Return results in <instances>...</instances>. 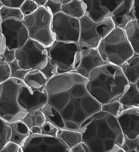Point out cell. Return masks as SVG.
<instances>
[{
	"instance_id": "obj_1",
	"label": "cell",
	"mask_w": 139,
	"mask_h": 152,
	"mask_svg": "<svg viewBox=\"0 0 139 152\" xmlns=\"http://www.w3.org/2000/svg\"><path fill=\"white\" fill-rule=\"evenodd\" d=\"M105 63L121 66L134 52L124 29L115 27L101 41L97 48Z\"/></svg>"
},
{
	"instance_id": "obj_2",
	"label": "cell",
	"mask_w": 139,
	"mask_h": 152,
	"mask_svg": "<svg viewBox=\"0 0 139 152\" xmlns=\"http://www.w3.org/2000/svg\"><path fill=\"white\" fill-rule=\"evenodd\" d=\"M23 80L10 78L0 84V118L7 123L22 120L28 112L21 107L18 97Z\"/></svg>"
},
{
	"instance_id": "obj_3",
	"label": "cell",
	"mask_w": 139,
	"mask_h": 152,
	"mask_svg": "<svg viewBox=\"0 0 139 152\" xmlns=\"http://www.w3.org/2000/svg\"><path fill=\"white\" fill-rule=\"evenodd\" d=\"M53 18L44 7H39L33 13L24 16L22 22L27 29L29 39L46 48L52 45L56 41L52 31Z\"/></svg>"
},
{
	"instance_id": "obj_4",
	"label": "cell",
	"mask_w": 139,
	"mask_h": 152,
	"mask_svg": "<svg viewBox=\"0 0 139 152\" xmlns=\"http://www.w3.org/2000/svg\"><path fill=\"white\" fill-rule=\"evenodd\" d=\"M79 20L78 44L81 49L97 48L101 41L115 27L110 17L99 23L94 22L86 15Z\"/></svg>"
},
{
	"instance_id": "obj_5",
	"label": "cell",
	"mask_w": 139,
	"mask_h": 152,
	"mask_svg": "<svg viewBox=\"0 0 139 152\" xmlns=\"http://www.w3.org/2000/svg\"><path fill=\"white\" fill-rule=\"evenodd\" d=\"M47 48L48 60L57 71V75L74 71V63L76 53L81 49L78 43H64L55 41Z\"/></svg>"
},
{
	"instance_id": "obj_6",
	"label": "cell",
	"mask_w": 139,
	"mask_h": 152,
	"mask_svg": "<svg viewBox=\"0 0 139 152\" xmlns=\"http://www.w3.org/2000/svg\"><path fill=\"white\" fill-rule=\"evenodd\" d=\"M47 48L38 42L29 39L23 47L15 50L16 59L24 70H40L47 60Z\"/></svg>"
},
{
	"instance_id": "obj_7",
	"label": "cell",
	"mask_w": 139,
	"mask_h": 152,
	"mask_svg": "<svg viewBox=\"0 0 139 152\" xmlns=\"http://www.w3.org/2000/svg\"><path fill=\"white\" fill-rule=\"evenodd\" d=\"M95 79L99 82V86L106 89L111 95L112 99L120 95L123 92L126 81L120 66L108 63L97 68Z\"/></svg>"
},
{
	"instance_id": "obj_8",
	"label": "cell",
	"mask_w": 139,
	"mask_h": 152,
	"mask_svg": "<svg viewBox=\"0 0 139 152\" xmlns=\"http://www.w3.org/2000/svg\"><path fill=\"white\" fill-rule=\"evenodd\" d=\"M51 29L56 41L78 43L80 31L78 19L60 12L53 16Z\"/></svg>"
},
{
	"instance_id": "obj_9",
	"label": "cell",
	"mask_w": 139,
	"mask_h": 152,
	"mask_svg": "<svg viewBox=\"0 0 139 152\" xmlns=\"http://www.w3.org/2000/svg\"><path fill=\"white\" fill-rule=\"evenodd\" d=\"M49 95L45 87L40 89H32L26 85L20 87L18 101L20 106L28 112L41 110L48 103Z\"/></svg>"
},
{
	"instance_id": "obj_10",
	"label": "cell",
	"mask_w": 139,
	"mask_h": 152,
	"mask_svg": "<svg viewBox=\"0 0 139 152\" xmlns=\"http://www.w3.org/2000/svg\"><path fill=\"white\" fill-rule=\"evenodd\" d=\"M1 26L6 47L10 50L22 48L29 39L27 29L22 22L7 20L2 22Z\"/></svg>"
},
{
	"instance_id": "obj_11",
	"label": "cell",
	"mask_w": 139,
	"mask_h": 152,
	"mask_svg": "<svg viewBox=\"0 0 139 152\" xmlns=\"http://www.w3.org/2000/svg\"><path fill=\"white\" fill-rule=\"evenodd\" d=\"M124 0H85L86 13L91 20L99 23L110 17Z\"/></svg>"
},
{
	"instance_id": "obj_12",
	"label": "cell",
	"mask_w": 139,
	"mask_h": 152,
	"mask_svg": "<svg viewBox=\"0 0 139 152\" xmlns=\"http://www.w3.org/2000/svg\"><path fill=\"white\" fill-rule=\"evenodd\" d=\"M115 27L124 29L127 24L137 19L134 0H124L110 15Z\"/></svg>"
},
{
	"instance_id": "obj_13",
	"label": "cell",
	"mask_w": 139,
	"mask_h": 152,
	"mask_svg": "<svg viewBox=\"0 0 139 152\" xmlns=\"http://www.w3.org/2000/svg\"><path fill=\"white\" fill-rule=\"evenodd\" d=\"M73 73L57 75L49 79L45 86L49 96L69 91L74 84Z\"/></svg>"
},
{
	"instance_id": "obj_14",
	"label": "cell",
	"mask_w": 139,
	"mask_h": 152,
	"mask_svg": "<svg viewBox=\"0 0 139 152\" xmlns=\"http://www.w3.org/2000/svg\"><path fill=\"white\" fill-rule=\"evenodd\" d=\"M77 64L74 68L75 72L78 69L81 68L89 73L92 70L102 65L104 63L99 54H94L91 49H82Z\"/></svg>"
},
{
	"instance_id": "obj_15",
	"label": "cell",
	"mask_w": 139,
	"mask_h": 152,
	"mask_svg": "<svg viewBox=\"0 0 139 152\" xmlns=\"http://www.w3.org/2000/svg\"><path fill=\"white\" fill-rule=\"evenodd\" d=\"M11 129L9 141L14 142L22 147L30 135V130L22 121L8 123Z\"/></svg>"
},
{
	"instance_id": "obj_16",
	"label": "cell",
	"mask_w": 139,
	"mask_h": 152,
	"mask_svg": "<svg viewBox=\"0 0 139 152\" xmlns=\"http://www.w3.org/2000/svg\"><path fill=\"white\" fill-rule=\"evenodd\" d=\"M121 67L129 83L135 84L139 79V54L134 53Z\"/></svg>"
},
{
	"instance_id": "obj_17",
	"label": "cell",
	"mask_w": 139,
	"mask_h": 152,
	"mask_svg": "<svg viewBox=\"0 0 139 152\" xmlns=\"http://www.w3.org/2000/svg\"><path fill=\"white\" fill-rule=\"evenodd\" d=\"M78 131L82 134L83 141L87 143L97 137V123L89 116L80 124Z\"/></svg>"
},
{
	"instance_id": "obj_18",
	"label": "cell",
	"mask_w": 139,
	"mask_h": 152,
	"mask_svg": "<svg viewBox=\"0 0 139 152\" xmlns=\"http://www.w3.org/2000/svg\"><path fill=\"white\" fill-rule=\"evenodd\" d=\"M61 12L71 17L78 19L86 13L83 0H70L66 4H62Z\"/></svg>"
},
{
	"instance_id": "obj_19",
	"label": "cell",
	"mask_w": 139,
	"mask_h": 152,
	"mask_svg": "<svg viewBox=\"0 0 139 152\" xmlns=\"http://www.w3.org/2000/svg\"><path fill=\"white\" fill-rule=\"evenodd\" d=\"M126 36L134 53L139 54V26L138 19L129 22L124 29Z\"/></svg>"
},
{
	"instance_id": "obj_20",
	"label": "cell",
	"mask_w": 139,
	"mask_h": 152,
	"mask_svg": "<svg viewBox=\"0 0 139 152\" xmlns=\"http://www.w3.org/2000/svg\"><path fill=\"white\" fill-rule=\"evenodd\" d=\"M48 80L39 70H33L25 76V83L32 89H40L45 87Z\"/></svg>"
},
{
	"instance_id": "obj_21",
	"label": "cell",
	"mask_w": 139,
	"mask_h": 152,
	"mask_svg": "<svg viewBox=\"0 0 139 152\" xmlns=\"http://www.w3.org/2000/svg\"><path fill=\"white\" fill-rule=\"evenodd\" d=\"M45 118L46 121H48L56 126L58 129H65V120L60 112L48 103L41 109Z\"/></svg>"
},
{
	"instance_id": "obj_22",
	"label": "cell",
	"mask_w": 139,
	"mask_h": 152,
	"mask_svg": "<svg viewBox=\"0 0 139 152\" xmlns=\"http://www.w3.org/2000/svg\"><path fill=\"white\" fill-rule=\"evenodd\" d=\"M56 137L62 139L68 146L69 150L83 141L82 134L78 131L58 129Z\"/></svg>"
},
{
	"instance_id": "obj_23",
	"label": "cell",
	"mask_w": 139,
	"mask_h": 152,
	"mask_svg": "<svg viewBox=\"0 0 139 152\" xmlns=\"http://www.w3.org/2000/svg\"><path fill=\"white\" fill-rule=\"evenodd\" d=\"M79 104L87 115H91L102 109V105L88 94L81 99Z\"/></svg>"
},
{
	"instance_id": "obj_24",
	"label": "cell",
	"mask_w": 139,
	"mask_h": 152,
	"mask_svg": "<svg viewBox=\"0 0 139 152\" xmlns=\"http://www.w3.org/2000/svg\"><path fill=\"white\" fill-rule=\"evenodd\" d=\"M71 99L69 91L49 96L48 103L60 112L63 110Z\"/></svg>"
},
{
	"instance_id": "obj_25",
	"label": "cell",
	"mask_w": 139,
	"mask_h": 152,
	"mask_svg": "<svg viewBox=\"0 0 139 152\" xmlns=\"http://www.w3.org/2000/svg\"><path fill=\"white\" fill-rule=\"evenodd\" d=\"M0 16L2 22L10 20L22 22L24 17L20 8H11L4 6L0 10Z\"/></svg>"
},
{
	"instance_id": "obj_26",
	"label": "cell",
	"mask_w": 139,
	"mask_h": 152,
	"mask_svg": "<svg viewBox=\"0 0 139 152\" xmlns=\"http://www.w3.org/2000/svg\"><path fill=\"white\" fill-rule=\"evenodd\" d=\"M87 93L102 105L109 103L112 99L107 91L101 86L91 88Z\"/></svg>"
},
{
	"instance_id": "obj_27",
	"label": "cell",
	"mask_w": 139,
	"mask_h": 152,
	"mask_svg": "<svg viewBox=\"0 0 139 152\" xmlns=\"http://www.w3.org/2000/svg\"><path fill=\"white\" fill-rule=\"evenodd\" d=\"M11 134L10 126L7 122L0 118V151L9 141Z\"/></svg>"
},
{
	"instance_id": "obj_28",
	"label": "cell",
	"mask_w": 139,
	"mask_h": 152,
	"mask_svg": "<svg viewBox=\"0 0 139 152\" xmlns=\"http://www.w3.org/2000/svg\"><path fill=\"white\" fill-rule=\"evenodd\" d=\"M8 64L11 70V77L18 79L23 81L27 74L29 71L33 70H24L21 68L19 66L18 61L16 59L13 61Z\"/></svg>"
},
{
	"instance_id": "obj_29",
	"label": "cell",
	"mask_w": 139,
	"mask_h": 152,
	"mask_svg": "<svg viewBox=\"0 0 139 152\" xmlns=\"http://www.w3.org/2000/svg\"><path fill=\"white\" fill-rule=\"evenodd\" d=\"M122 131L134 129L136 122L133 121L130 118L127 110L124 111L121 115L117 117Z\"/></svg>"
},
{
	"instance_id": "obj_30",
	"label": "cell",
	"mask_w": 139,
	"mask_h": 152,
	"mask_svg": "<svg viewBox=\"0 0 139 152\" xmlns=\"http://www.w3.org/2000/svg\"><path fill=\"white\" fill-rule=\"evenodd\" d=\"M101 110L106 112L116 117L124 112L119 101H113L102 105Z\"/></svg>"
},
{
	"instance_id": "obj_31",
	"label": "cell",
	"mask_w": 139,
	"mask_h": 152,
	"mask_svg": "<svg viewBox=\"0 0 139 152\" xmlns=\"http://www.w3.org/2000/svg\"><path fill=\"white\" fill-rule=\"evenodd\" d=\"M105 121L116 137L121 133L123 132L116 117L111 115H108Z\"/></svg>"
},
{
	"instance_id": "obj_32",
	"label": "cell",
	"mask_w": 139,
	"mask_h": 152,
	"mask_svg": "<svg viewBox=\"0 0 139 152\" xmlns=\"http://www.w3.org/2000/svg\"><path fill=\"white\" fill-rule=\"evenodd\" d=\"M62 0H48L44 6L53 16L61 12Z\"/></svg>"
},
{
	"instance_id": "obj_33",
	"label": "cell",
	"mask_w": 139,
	"mask_h": 152,
	"mask_svg": "<svg viewBox=\"0 0 139 152\" xmlns=\"http://www.w3.org/2000/svg\"><path fill=\"white\" fill-rule=\"evenodd\" d=\"M77 107V103L75 100L71 99L70 102L61 113L65 121L72 119Z\"/></svg>"
},
{
	"instance_id": "obj_34",
	"label": "cell",
	"mask_w": 139,
	"mask_h": 152,
	"mask_svg": "<svg viewBox=\"0 0 139 152\" xmlns=\"http://www.w3.org/2000/svg\"><path fill=\"white\" fill-rule=\"evenodd\" d=\"M11 78V70L8 63L3 59L0 60V84Z\"/></svg>"
},
{
	"instance_id": "obj_35",
	"label": "cell",
	"mask_w": 139,
	"mask_h": 152,
	"mask_svg": "<svg viewBox=\"0 0 139 152\" xmlns=\"http://www.w3.org/2000/svg\"><path fill=\"white\" fill-rule=\"evenodd\" d=\"M71 99H81L88 94L83 84H74L69 91Z\"/></svg>"
},
{
	"instance_id": "obj_36",
	"label": "cell",
	"mask_w": 139,
	"mask_h": 152,
	"mask_svg": "<svg viewBox=\"0 0 139 152\" xmlns=\"http://www.w3.org/2000/svg\"><path fill=\"white\" fill-rule=\"evenodd\" d=\"M38 7L33 0H25L20 9L24 16H25L33 13Z\"/></svg>"
},
{
	"instance_id": "obj_37",
	"label": "cell",
	"mask_w": 139,
	"mask_h": 152,
	"mask_svg": "<svg viewBox=\"0 0 139 152\" xmlns=\"http://www.w3.org/2000/svg\"><path fill=\"white\" fill-rule=\"evenodd\" d=\"M48 80L57 75V71L50 64L48 58L40 70Z\"/></svg>"
},
{
	"instance_id": "obj_38",
	"label": "cell",
	"mask_w": 139,
	"mask_h": 152,
	"mask_svg": "<svg viewBox=\"0 0 139 152\" xmlns=\"http://www.w3.org/2000/svg\"><path fill=\"white\" fill-rule=\"evenodd\" d=\"M110 132L106 121H101L97 123V136L98 138L104 140L108 138V134Z\"/></svg>"
},
{
	"instance_id": "obj_39",
	"label": "cell",
	"mask_w": 139,
	"mask_h": 152,
	"mask_svg": "<svg viewBox=\"0 0 139 152\" xmlns=\"http://www.w3.org/2000/svg\"><path fill=\"white\" fill-rule=\"evenodd\" d=\"M41 128L42 130L41 134L56 137L58 129L50 122L46 121Z\"/></svg>"
},
{
	"instance_id": "obj_40",
	"label": "cell",
	"mask_w": 139,
	"mask_h": 152,
	"mask_svg": "<svg viewBox=\"0 0 139 152\" xmlns=\"http://www.w3.org/2000/svg\"><path fill=\"white\" fill-rule=\"evenodd\" d=\"M87 143L89 147L90 151H105L103 142L102 139L95 138Z\"/></svg>"
},
{
	"instance_id": "obj_41",
	"label": "cell",
	"mask_w": 139,
	"mask_h": 152,
	"mask_svg": "<svg viewBox=\"0 0 139 152\" xmlns=\"http://www.w3.org/2000/svg\"><path fill=\"white\" fill-rule=\"evenodd\" d=\"M28 115L33 117L34 126H37L41 127L46 121L44 113L41 110L37 111L28 113Z\"/></svg>"
},
{
	"instance_id": "obj_42",
	"label": "cell",
	"mask_w": 139,
	"mask_h": 152,
	"mask_svg": "<svg viewBox=\"0 0 139 152\" xmlns=\"http://www.w3.org/2000/svg\"><path fill=\"white\" fill-rule=\"evenodd\" d=\"M76 102L77 103V107L75 108L72 119L78 124H80L86 119L87 115L79 107V103L77 102Z\"/></svg>"
},
{
	"instance_id": "obj_43",
	"label": "cell",
	"mask_w": 139,
	"mask_h": 152,
	"mask_svg": "<svg viewBox=\"0 0 139 152\" xmlns=\"http://www.w3.org/2000/svg\"><path fill=\"white\" fill-rule=\"evenodd\" d=\"M0 152H23L22 147L14 142L8 141Z\"/></svg>"
},
{
	"instance_id": "obj_44",
	"label": "cell",
	"mask_w": 139,
	"mask_h": 152,
	"mask_svg": "<svg viewBox=\"0 0 139 152\" xmlns=\"http://www.w3.org/2000/svg\"><path fill=\"white\" fill-rule=\"evenodd\" d=\"M15 49L10 50L6 47L3 55V60L8 63L14 61L16 59Z\"/></svg>"
},
{
	"instance_id": "obj_45",
	"label": "cell",
	"mask_w": 139,
	"mask_h": 152,
	"mask_svg": "<svg viewBox=\"0 0 139 152\" xmlns=\"http://www.w3.org/2000/svg\"><path fill=\"white\" fill-rule=\"evenodd\" d=\"M69 152H87L90 150L87 143L82 141L69 150Z\"/></svg>"
},
{
	"instance_id": "obj_46",
	"label": "cell",
	"mask_w": 139,
	"mask_h": 152,
	"mask_svg": "<svg viewBox=\"0 0 139 152\" xmlns=\"http://www.w3.org/2000/svg\"><path fill=\"white\" fill-rule=\"evenodd\" d=\"M12 1V0H1V1L4 6L7 7L20 8L24 1Z\"/></svg>"
},
{
	"instance_id": "obj_47",
	"label": "cell",
	"mask_w": 139,
	"mask_h": 152,
	"mask_svg": "<svg viewBox=\"0 0 139 152\" xmlns=\"http://www.w3.org/2000/svg\"><path fill=\"white\" fill-rule=\"evenodd\" d=\"M72 78L75 84H83L88 79L75 72L73 73Z\"/></svg>"
},
{
	"instance_id": "obj_48",
	"label": "cell",
	"mask_w": 139,
	"mask_h": 152,
	"mask_svg": "<svg viewBox=\"0 0 139 152\" xmlns=\"http://www.w3.org/2000/svg\"><path fill=\"white\" fill-rule=\"evenodd\" d=\"M65 129L74 131H78L79 124L73 120L65 121Z\"/></svg>"
},
{
	"instance_id": "obj_49",
	"label": "cell",
	"mask_w": 139,
	"mask_h": 152,
	"mask_svg": "<svg viewBox=\"0 0 139 152\" xmlns=\"http://www.w3.org/2000/svg\"><path fill=\"white\" fill-rule=\"evenodd\" d=\"M1 23H0V56L3 58V55L6 46V39L2 31Z\"/></svg>"
},
{
	"instance_id": "obj_50",
	"label": "cell",
	"mask_w": 139,
	"mask_h": 152,
	"mask_svg": "<svg viewBox=\"0 0 139 152\" xmlns=\"http://www.w3.org/2000/svg\"><path fill=\"white\" fill-rule=\"evenodd\" d=\"M115 140L113 139L107 138L104 140L103 144L105 151H110L115 145Z\"/></svg>"
},
{
	"instance_id": "obj_51",
	"label": "cell",
	"mask_w": 139,
	"mask_h": 152,
	"mask_svg": "<svg viewBox=\"0 0 139 152\" xmlns=\"http://www.w3.org/2000/svg\"><path fill=\"white\" fill-rule=\"evenodd\" d=\"M108 114H109L106 112L100 110L93 114L89 116L95 120L100 121L106 118Z\"/></svg>"
},
{
	"instance_id": "obj_52",
	"label": "cell",
	"mask_w": 139,
	"mask_h": 152,
	"mask_svg": "<svg viewBox=\"0 0 139 152\" xmlns=\"http://www.w3.org/2000/svg\"><path fill=\"white\" fill-rule=\"evenodd\" d=\"M129 140H134L137 139L138 135L135 132L132 130H128L124 131L123 133Z\"/></svg>"
},
{
	"instance_id": "obj_53",
	"label": "cell",
	"mask_w": 139,
	"mask_h": 152,
	"mask_svg": "<svg viewBox=\"0 0 139 152\" xmlns=\"http://www.w3.org/2000/svg\"><path fill=\"white\" fill-rule=\"evenodd\" d=\"M125 142V138L123 132L121 133L116 138L115 140V145L118 146H123Z\"/></svg>"
},
{
	"instance_id": "obj_54",
	"label": "cell",
	"mask_w": 139,
	"mask_h": 152,
	"mask_svg": "<svg viewBox=\"0 0 139 152\" xmlns=\"http://www.w3.org/2000/svg\"><path fill=\"white\" fill-rule=\"evenodd\" d=\"M139 92H137L132 95L131 96V102L132 106L134 107L139 108Z\"/></svg>"
},
{
	"instance_id": "obj_55",
	"label": "cell",
	"mask_w": 139,
	"mask_h": 152,
	"mask_svg": "<svg viewBox=\"0 0 139 152\" xmlns=\"http://www.w3.org/2000/svg\"><path fill=\"white\" fill-rule=\"evenodd\" d=\"M29 130L31 134L36 133L41 134L42 132L41 127L37 126H33Z\"/></svg>"
},
{
	"instance_id": "obj_56",
	"label": "cell",
	"mask_w": 139,
	"mask_h": 152,
	"mask_svg": "<svg viewBox=\"0 0 139 152\" xmlns=\"http://www.w3.org/2000/svg\"><path fill=\"white\" fill-rule=\"evenodd\" d=\"M39 7H44L48 0H33Z\"/></svg>"
},
{
	"instance_id": "obj_57",
	"label": "cell",
	"mask_w": 139,
	"mask_h": 152,
	"mask_svg": "<svg viewBox=\"0 0 139 152\" xmlns=\"http://www.w3.org/2000/svg\"><path fill=\"white\" fill-rule=\"evenodd\" d=\"M139 122H137V124L135 126L134 129L135 130V132L138 134L139 133Z\"/></svg>"
},
{
	"instance_id": "obj_58",
	"label": "cell",
	"mask_w": 139,
	"mask_h": 152,
	"mask_svg": "<svg viewBox=\"0 0 139 152\" xmlns=\"http://www.w3.org/2000/svg\"><path fill=\"white\" fill-rule=\"evenodd\" d=\"M129 145L132 148H135L137 146L135 142H132L129 143Z\"/></svg>"
},
{
	"instance_id": "obj_59",
	"label": "cell",
	"mask_w": 139,
	"mask_h": 152,
	"mask_svg": "<svg viewBox=\"0 0 139 152\" xmlns=\"http://www.w3.org/2000/svg\"><path fill=\"white\" fill-rule=\"evenodd\" d=\"M124 149L125 152L128 151L129 150V147L127 145H125L124 147Z\"/></svg>"
},
{
	"instance_id": "obj_60",
	"label": "cell",
	"mask_w": 139,
	"mask_h": 152,
	"mask_svg": "<svg viewBox=\"0 0 139 152\" xmlns=\"http://www.w3.org/2000/svg\"><path fill=\"white\" fill-rule=\"evenodd\" d=\"M4 6L3 4L1 1V0H0V10H1V8Z\"/></svg>"
},
{
	"instance_id": "obj_61",
	"label": "cell",
	"mask_w": 139,
	"mask_h": 152,
	"mask_svg": "<svg viewBox=\"0 0 139 152\" xmlns=\"http://www.w3.org/2000/svg\"><path fill=\"white\" fill-rule=\"evenodd\" d=\"M2 22L1 17V16H0V23H1Z\"/></svg>"
},
{
	"instance_id": "obj_62",
	"label": "cell",
	"mask_w": 139,
	"mask_h": 152,
	"mask_svg": "<svg viewBox=\"0 0 139 152\" xmlns=\"http://www.w3.org/2000/svg\"><path fill=\"white\" fill-rule=\"evenodd\" d=\"M132 151H130V152H136V151L134 150H132Z\"/></svg>"
},
{
	"instance_id": "obj_63",
	"label": "cell",
	"mask_w": 139,
	"mask_h": 152,
	"mask_svg": "<svg viewBox=\"0 0 139 152\" xmlns=\"http://www.w3.org/2000/svg\"><path fill=\"white\" fill-rule=\"evenodd\" d=\"M138 145H139V139H138L137 142Z\"/></svg>"
}]
</instances>
